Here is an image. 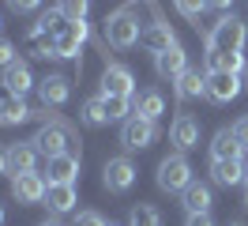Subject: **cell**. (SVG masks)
<instances>
[{
    "instance_id": "cell-1",
    "label": "cell",
    "mask_w": 248,
    "mask_h": 226,
    "mask_svg": "<svg viewBox=\"0 0 248 226\" xmlns=\"http://www.w3.org/2000/svg\"><path fill=\"white\" fill-rule=\"evenodd\" d=\"M34 117L42 121V128L34 132L31 143L42 151L46 158H53V155H64V151H72V143H76V128H72L68 121H61L57 113H49V109L34 113Z\"/></svg>"
},
{
    "instance_id": "cell-2",
    "label": "cell",
    "mask_w": 248,
    "mask_h": 226,
    "mask_svg": "<svg viewBox=\"0 0 248 226\" xmlns=\"http://www.w3.org/2000/svg\"><path fill=\"white\" fill-rule=\"evenodd\" d=\"M102 38L109 45H117V49H132V45L143 38L140 30V19L128 12V8H117V12L106 15V27H102Z\"/></svg>"
},
{
    "instance_id": "cell-3",
    "label": "cell",
    "mask_w": 248,
    "mask_h": 226,
    "mask_svg": "<svg viewBox=\"0 0 248 226\" xmlns=\"http://www.w3.org/2000/svg\"><path fill=\"white\" fill-rule=\"evenodd\" d=\"M245 38H248V19L222 15L215 30L203 38V49H245Z\"/></svg>"
},
{
    "instance_id": "cell-4",
    "label": "cell",
    "mask_w": 248,
    "mask_h": 226,
    "mask_svg": "<svg viewBox=\"0 0 248 226\" xmlns=\"http://www.w3.org/2000/svg\"><path fill=\"white\" fill-rule=\"evenodd\" d=\"M188 185H192V166L181 151L158 162V189L162 192H185Z\"/></svg>"
},
{
    "instance_id": "cell-5",
    "label": "cell",
    "mask_w": 248,
    "mask_h": 226,
    "mask_svg": "<svg viewBox=\"0 0 248 226\" xmlns=\"http://www.w3.org/2000/svg\"><path fill=\"white\" fill-rule=\"evenodd\" d=\"M158 139V121H147V117H132L121 121V143L124 151H143V147H151Z\"/></svg>"
},
{
    "instance_id": "cell-6",
    "label": "cell",
    "mask_w": 248,
    "mask_h": 226,
    "mask_svg": "<svg viewBox=\"0 0 248 226\" xmlns=\"http://www.w3.org/2000/svg\"><path fill=\"white\" fill-rule=\"evenodd\" d=\"M102 185H106L109 192H128V189L136 185V166H132V158H124V155L109 158V162L102 166Z\"/></svg>"
},
{
    "instance_id": "cell-7",
    "label": "cell",
    "mask_w": 248,
    "mask_h": 226,
    "mask_svg": "<svg viewBox=\"0 0 248 226\" xmlns=\"http://www.w3.org/2000/svg\"><path fill=\"white\" fill-rule=\"evenodd\" d=\"M91 38V27H87V19H68V27L53 38V49H57V57L68 60V57H76L79 49H83V42Z\"/></svg>"
},
{
    "instance_id": "cell-8",
    "label": "cell",
    "mask_w": 248,
    "mask_h": 226,
    "mask_svg": "<svg viewBox=\"0 0 248 226\" xmlns=\"http://www.w3.org/2000/svg\"><path fill=\"white\" fill-rule=\"evenodd\" d=\"M46 189H49V181H46V174H38V170H31V174H12V196H16L19 204H42V200H46Z\"/></svg>"
},
{
    "instance_id": "cell-9",
    "label": "cell",
    "mask_w": 248,
    "mask_h": 226,
    "mask_svg": "<svg viewBox=\"0 0 248 226\" xmlns=\"http://www.w3.org/2000/svg\"><path fill=\"white\" fill-rule=\"evenodd\" d=\"M102 94H113V98H136V75L124 64H109L102 72Z\"/></svg>"
},
{
    "instance_id": "cell-10",
    "label": "cell",
    "mask_w": 248,
    "mask_h": 226,
    "mask_svg": "<svg viewBox=\"0 0 248 226\" xmlns=\"http://www.w3.org/2000/svg\"><path fill=\"white\" fill-rule=\"evenodd\" d=\"M76 177H79V155L76 151L53 155L46 162V181L49 185H76Z\"/></svg>"
},
{
    "instance_id": "cell-11",
    "label": "cell",
    "mask_w": 248,
    "mask_h": 226,
    "mask_svg": "<svg viewBox=\"0 0 248 226\" xmlns=\"http://www.w3.org/2000/svg\"><path fill=\"white\" fill-rule=\"evenodd\" d=\"M241 75H230V72H207V98L218 105H226L233 102L237 94H241Z\"/></svg>"
},
{
    "instance_id": "cell-12",
    "label": "cell",
    "mask_w": 248,
    "mask_h": 226,
    "mask_svg": "<svg viewBox=\"0 0 248 226\" xmlns=\"http://www.w3.org/2000/svg\"><path fill=\"white\" fill-rule=\"evenodd\" d=\"M38 98H42V105L46 109H61L68 98H72V83H68V75H46L42 83H38Z\"/></svg>"
},
{
    "instance_id": "cell-13",
    "label": "cell",
    "mask_w": 248,
    "mask_h": 226,
    "mask_svg": "<svg viewBox=\"0 0 248 226\" xmlns=\"http://www.w3.org/2000/svg\"><path fill=\"white\" fill-rule=\"evenodd\" d=\"M170 143L181 151V155L192 151V147H200V121L192 117V113H181V117L173 121V128H170Z\"/></svg>"
},
{
    "instance_id": "cell-14",
    "label": "cell",
    "mask_w": 248,
    "mask_h": 226,
    "mask_svg": "<svg viewBox=\"0 0 248 226\" xmlns=\"http://www.w3.org/2000/svg\"><path fill=\"white\" fill-rule=\"evenodd\" d=\"M140 45L147 49V53H166V49H173V45H181L177 42V34H173V27L170 23H162V19H155L151 27L143 30V38H140Z\"/></svg>"
},
{
    "instance_id": "cell-15",
    "label": "cell",
    "mask_w": 248,
    "mask_h": 226,
    "mask_svg": "<svg viewBox=\"0 0 248 226\" xmlns=\"http://www.w3.org/2000/svg\"><path fill=\"white\" fill-rule=\"evenodd\" d=\"M203 64H207V72H230V75H241L248 68L241 49H207Z\"/></svg>"
},
{
    "instance_id": "cell-16",
    "label": "cell",
    "mask_w": 248,
    "mask_h": 226,
    "mask_svg": "<svg viewBox=\"0 0 248 226\" xmlns=\"http://www.w3.org/2000/svg\"><path fill=\"white\" fill-rule=\"evenodd\" d=\"M211 181L222 189H233L245 181V158H215L211 162Z\"/></svg>"
},
{
    "instance_id": "cell-17",
    "label": "cell",
    "mask_w": 248,
    "mask_h": 226,
    "mask_svg": "<svg viewBox=\"0 0 248 226\" xmlns=\"http://www.w3.org/2000/svg\"><path fill=\"white\" fill-rule=\"evenodd\" d=\"M155 68L162 79H181V72H188V53L181 49V45H173V49H166V53H158L155 57Z\"/></svg>"
},
{
    "instance_id": "cell-18",
    "label": "cell",
    "mask_w": 248,
    "mask_h": 226,
    "mask_svg": "<svg viewBox=\"0 0 248 226\" xmlns=\"http://www.w3.org/2000/svg\"><path fill=\"white\" fill-rule=\"evenodd\" d=\"M38 155L42 151L34 147L31 139L27 143H12L8 147V174H31L34 166H38Z\"/></svg>"
},
{
    "instance_id": "cell-19",
    "label": "cell",
    "mask_w": 248,
    "mask_h": 226,
    "mask_svg": "<svg viewBox=\"0 0 248 226\" xmlns=\"http://www.w3.org/2000/svg\"><path fill=\"white\" fill-rule=\"evenodd\" d=\"M42 204H46L53 215H68V211L79 204V192H76V185H49Z\"/></svg>"
},
{
    "instance_id": "cell-20",
    "label": "cell",
    "mask_w": 248,
    "mask_h": 226,
    "mask_svg": "<svg viewBox=\"0 0 248 226\" xmlns=\"http://www.w3.org/2000/svg\"><path fill=\"white\" fill-rule=\"evenodd\" d=\"M245 143L237 139L233 128H218L215 139H211V158H245Z\"/></svg>"
},
{
    "instance_id": "cell-21",
    "label": "cell",
    "mask_w": 248,
    "mask_h": 226,
    "mask_svg": "<svg viewBox=\"0 0 248 226\" xmlns=\"http://www.w3.org/2000/svg\"><path fill=\"white\" fill-rule=\"evenodd\" d=\"M31 87H34V75H31V64H27V60H16V64L4 68V90H8V94H19V98H23Z\"/></svg>"
},
{
    "instance_id": "cell-22",
    "label": "cell",
    "mask_w": 248,
    "mask_h": 226,
    "mask_svg": "<svg viewBox=\"0 0 248 226\" xmlns=\"http://www.w3.org/2000/svg\"><path fill=\"white\" fill-rule=\"evenodd\" d=\"M27 117H34V113L19 94H0V124H23Z\"/></svg>"
},
{
    "instance_id": "cell-23",
    "label": "cell",
    "mask_w": 248,
    "mask_h": 226,
    "mask_svg": "<svg viewBox=\"0 0 248 226\" xmlns=\"http://www.w3.org/2000/svg\"><path fill=\"white\" fill-rule=\"evenodd\" d=\"M166 113V98H162V90H140L136 94V117H147V121H158Z\"/></svg>"
},
{
    "instance_id": "cell-24",
    "label": "cell",
    "mask_w": 248,
    "mask_h": 226,
    "mask_svg": "<svg viewBox=\"0 0 248 226\" xmlns=\"http://www.w3.org/2000/svg\"><path fill=\"white\" fill-rule=\"evenodd\" d=\"M177 94L181 98H207V72H200V68H188V72H181V79H177Z\"/></svg>"
},
{
    "instance_id": "cell-25",
    "label": "cell",
    "mask_w": 248,
    "mask_h": 226,
    "mask_svg": "<svg viewBox=\"0 0 248 226\" xmlns=\"http://www.w3.org/2000/svg\"><path fill=\"white\" fill-rule=\"evenodd\" d=\"M181 196H185V211H188V215L211 211V204H215V200H211V185H203V181H192Z\"/></svg>"
},
{
    "instance_id": "cell-26",
    "label": "cell",
    "mask_w": 248,
    "mask_h": 226,
    "mask_svg": "<svg viewBox=\"0 0 248 226\" xmlns=\"http://www.w3.org/2000/svg\"><path fill=\"white\" fill-rule=\"evenodd\" d=\"M79 121L83 124H91V128H102V124H109V109H106V98L98 94V98H87L83 102V109H79Z\"/></svg>"
},
{
    "instance_id": "cell-27",
    "label": "cell",
    "mask_w": 248,
    "mask_h": 226,
    "mask_svg": "<svg viewBox=\"0 0 248 226\" xmlns=\"http://www.w3.org/2000/svg\"><path fill=\"white\" fill-rule=\"evenodd\" d=\"M27 49H31L34 57H57V49H53V34H46L38 23L27 30Z\"/></svg>"
},
{
    "instance_id": "cell-28",
    "label": "cell",
    "mask_w": 248,
    "mask_h": 226,
    "mask_svg": "<svg viewBox=\"0 0 248 226\" xmlns=\"http://www.w3.org/2000/svg\"><path fill=\"white\" fill-rule=\"evenodd\" d=\"M128 226H162V215L151 204H136L132 215H128Z\"/></svg>"
},
{
    "instance_id": "cell-29",
    "label": "cell",
    "mask_w": 248,
    "mask_h": 226,
    "mask_svg": "<svg viewBox=\"0 0 248 226\" xmlns=\"http://www.w3.org/2000/svg\"><path fill=\"white\" fill-rule=\"evenodd\" d=\"M102 98H106V109L113 121H128L136 113V98H113V94H102Z\"/></svg>"
},
{
    "instance_id": "cell-30",
    "label": "cell",
    "mask_w": 248,
    "mask_h": 226,
    "mask_svg": "<svg viewBox=\"0 0 248 226\" xmlns=\"http://www.w3.org/2000/svg\"><path fill=\"white\" fill-rule=\"evenodd\" d=\"M68 19H87V12H91V0H61L57 4Z\"/></svg>"
},
{
    "instance_id": "cell-31",
    "label": "cell",
    "mask_w": 248,
    "mask_h": 226,
    "mask_svg": "<svg viewBox=\"0 0 248 226\" xmlns=\"http://www.w3.org/2000/svg\"><path fill=\"white\" fill-rule=\"evenodd\" d=\"M173 4H177V12L185 15V19H192V23L207 12V0H173Z\"/></svg>"
},
{
    "instance_id": "cell-32",
    "label": "cell",
    "mask_w": 248,
    "mask_h": 226,
    "mask_svg": "<svg viewBox=\"0 0 248 226\" xmlns=\"http://www.w3.org/2000/svg\"><path fill=\"white\" fill-rule=\"evenodd\" d=\"M16 60H19L16 45H12V42H4V38H0V72H4L8 64H16Z\"/></svg>"
},
{
    "instance_id": "cell-33",
    "label": "cell",
    "mask_w": 248,
    "mask_h": 226,
    "mask_svg": "<svg viewBox=\"0 0 248 226\" xmlns=\"http://www.w3.org/2000/svg\"><path fill=\"white\" fill-rule=\"evenodd\" d=\"M76 226H109V223L98 215V211H79V215H76Z\"/></svg>"
},
{
    "instance_id": "cell-34",
    "label": "cell",
    "mask_w": 248,
    "mask_h": 226,
    "mask_svg": "<svg viewBox=\"0 0 248 226\" xmlns=\"http://www.w3.org/2000/svg\"><path fill=\"white\" fill-rule=\"evenodd\" d=\"M8 8H12V12H38V8H42V0H8Z\"/></svg>"
},
{
    "instance_id": "cell-35",
    "label": "cell",
    "mask_w": 248,
    "mask_h": 226,
    "mask_svg": "<svg viewBox=\"0 0 248 226\" xmlns=\"http://www.w3.org/2000/svg\"><path fill=\"white\" fill-rule=\"evenodd\" d=\"M185 226H215V219H211V211H196V215H188Z\"/></svg>"
},
{
    "instance_id": "cell-36",
    "label": "cell",
    "mask_w": 248,
    "mask_h": 226,
    "mask_svg": "<svg viewBox=\"0 0 248 226\" xmlns=\"http://www.w3.org/2000/svg\"><path fill=\"white\" fill-rule=\"evenodd\" d=\"M233 132H237V139H241V143L248 147V117H241V121H237V124H233Z\"/></svg>"
},
{
    "instance_id": "cell-37",
    "label": "cell",
    "mask_w": 248,
    "mask_h": 226,
    "mask_svg": "<svg viewBox=\"0 0 248 226\" xmlns=\"http://www.w3.org/2000/svg\"><path fill=\"white\" fill-rule=\"evenodd\" d=\"M207 8H215V12H230L233 0H207Z\"/></svg>"
},
{
    "instance_id": "cell-38",
    "label": "cell",
    "mask_w": 248,
    "mask_h": 226,
    "mask_svg": "<svg viewBox=\"0 0 248 226\" xmlns=\"http://www.w3.org/2000/svg\"><path fill=\"white\" fill-rule=\"evenodd\" d=\"M0 174H8V147H0Z\"/></svg>"
},
{
    "instance_id": "cell-39",
    "label": "cell",
    "mask_w": 248,
    "mask_h": 226,
    "mask_svg": "<svg viewBox=\"0 0 248 226\" xmlns=\"http://www.w3.org/2000/svg\"><path fill=\"white\" fill-rule=\"evenodd\" d=\"M42 226H61V219H46V223H42Z\"/></svg>"
},
{
    "instance_id": "cell-40",
    "label": "cell",
    "mask_w": 248,
    "mask_h": 226,
    "mask_svg": "<svg viewBox=\"0 0 248 226\" xmlns=\"http://www.w3.org/2000/svg\"><path fill=\"white\" fill-rule=\"evenodd\" d=\"M245 185H248V162H245Z\"/></svg>"
},
{
    "instance_id": "cell-41",
    "label": "cell",
    "mask_w": 248,
    "mask_h": 226,
    "mask_svg": "<svg viewBox=\"0 0 248 226\" xmlns=\"http://www.w3.org/2000/svg\"><path fill=\"white\" fill-rule=\"evenodd\" d=\"M0 226H4V208H0Z\"/></svg>"
},
{
    "instance_id": "cell-42",
    "label": "cell",
    "mask_w": 248,
    "mask_h": 226,
    "mask_svg": "<svg viewBox=\"0 0 248 226\" xmlns=\"http://www.w3.org/2000/svg\"><path fill=\"white\" fill-rule=\"evenodd\" d=\"M245 208H248V189H245Z\"/></svg>"
},
{
    "instance_id": "cell-43",
    "label": "cell",
    "mask_w": 248,
    "mask_h": 226,
    "mask_svg": "<svg viewBox=\"0 0 248 226\" xmlns=\"http://www.w3.org/2000/svg\"><path fill=\"white\" fill-rule=\"evenodd\" d=\"M245 87H248V68H245Z\"/></svg>"
},
{
    "instance_id": "cell-44",
    "label": "cell",
    "mask_w": 248,
    "mask_h": 226,
    "mask_svg": "<svg viewBox=\"0 0 248 226\" xmlns=\"http://www.w3.org/2000/svg\"><path fill=\"white\" fill-rule=\"evenodd\" d=\"M230 226H245V223H230Z\"/></svg>"
},
{
    "instance_id": "cell-45",
    "label": "cell",
    "mask_w": 248,
    "mask_h": 226,
    "mask_svg": "<svg viewBox=\"0 0 248 226\" xmlns=\"http://www.w3.org/2000/svg\"><path fill=\"white\" fill-rule=\"evenodd\" d=\"M0 30H4V19H0Z\"/></svg>"
},
{
    "instance_id": "cell-46",
    "label": "cell",
    "mask_w": 248,
    "mask_h": 226,
    "mask_svg": "<svg viewBox=\"0 0 248 226\" xmlns=\"http://www.w3.org/2000/svg\"><path fill=\"white\" fill-rule=\"evenodd\" d=\"M109 226H113V223H109Z\"/></svg>"
}]
</instances>
